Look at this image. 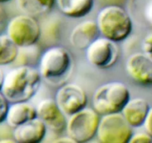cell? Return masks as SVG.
Returning <instances> with one entry per match:
<instances>
[{
  "label": "cell",
  "mask_w": 152,
  "mask_h": 143,
  "mask_svg": "<svg viewBox=\"0 0 152 143\" xmlns=\"http://www.w3.org/2000/svg\"><path fill=\"white\" fill-rule=\"evenodd\" d=\"M128 11L131 19L152 27V0H129Z\"/></svg>",
  "instance_id": "17"
},
{
  "label": "cell",
  "mask_w": 152,
  "mask_h": 143,
  "mask_svg": "<svg viewBox=\"0 0 152 143\" xmlns=\"http://www.w3.org/2000/svg\"><path fill=\"white\" fill-rule=\"evenodd\" d=\"M37 117L36 107L28 101L10 103L5 122L11 128H15Z\"/></svg>",
  "instance_id": "15"
},
{
  "label": "cell",
  "mask_w": 152,
  "mask_h": 143,
  "mask_svg": "<svg viewBox=\"0 0 152 143\" xmlns=\"http://www.w3.org/2000/svg\"><path fill=\"white\" fill-rule=\"evenodd\" d=\"M126 71L130 78L137 84L152 86V56L145 52H136L128 57Z\"/></svg>",
  "instance_id": "11"
},
{
  "label": "cell",
  "mask_w": 152,
  "mask_h": 143,
  "mask_svg": "<svg viewBox=\"0 0 152 143\" xmlns=\"http://www.w3.org/2000/svg\"><path fill=\"white\" fill-rule=\"evenodd\" d=\"M149 108L150 105L145 98H131L122 110L121 113L133 128H138L142 127Z\"/></svg>",
  "instance_id": "14"
},
{
  "label": "cell",
  "mask_w": 152,
  "mask_h": 143,
  "mask_svg": "<svg viewBox=\"0 0 152 143\" xmlns=\"http://www.w3.org/2000/svg\"><path fill=\"white\" fill-rule=\"evenodd\" d=\"M59 11L72 19L85 17L93 9L94 0H55Z\"/></svg>",
  "instance_id": "16"
},
{
  "label": "cell",
  "mask_w": 152,
  "mask_h": 143,
  "mask_svg": "<svg viewBox=\"0 0 152 143\" xmlns=\"http://www.w3.org/2000/svg\"><path fill=\"white\" fill-rule=\"evenodd\" d=\"M130 143H150L152 142V137L146 131L133 134L129 141Z\"/></svg>",
  "instance_id": "21"
},
{
  "label": "cell",
  "mask_w": 152,
  "mask_h": 143,
  "mask_svg": "<svg viewBox=\"0 0 152 143\" xmlns=\"http://www.w3.org/2000/svg\"><path fill=\"white\" fill-rule=\"evenodd\" d=\"M133 128L121 113L101 116L96 137L102 143H128Z\"/></svg>",
  "instance_id": "7"
},
{
  "label": "cell",
  "mask_w": 152,
  "mask_h": 143,
  "mask_svg": "<svg viewBox=\"0 0 152 143\" xmlns=\"http://www.w3.org/2000/svg\"><path fill=\"white\" fill-rule=\"evenodd\" d=\"M7 35L19 48L30 46L40 40L41 27L35 17L20 14L8 22Z\"/></svg>",
  "instance_id": "6"
},
{
  "label": "cell",
  "mask_w": 152,
  "mask_h": 143,
  "mask_svg": "<svg viewBox=\"0 0 152 143\" xmlns=\"http://www.w3.org/2000/svg\"><path fill=\"white\" fill-rule=\"evenodd\" d=\"M0 142H5V143H6V142H16V141L15 140H14V139L13 138V139H1L0 140Z\"/></svg>",
  "instance_id": "28"
},
{
  "label": "cell",
  "mask_w": 152,
  "mask_h": 143,
  "mask_svg": "<svg viewBox=\"0 0 152 143\" xmlns=\"http://www.w3.org/2000/svg\"><path fill=\"white\" fill-rule=\"evenodd\" d=\"M9 104V101L0 91V124L5 122Z\"/></svg>",
  "instance_id": "22"
},
{
  "label": "cell",
  "mask_w": 152,
  "mask_h": 143,
  "mask_svg": "<svg viewBox=\"0 0 152 143\" xmlns=\"http://www.w3.org/2000/svg\"><path fill=\"white\" fill-rule=\"evenodd\" d=\"M47 131L43 121L36 117L14 128L13 138L19 143H39L46 137Z\"/></svg>",
  "instance_id": "12"
},
{
  "label": "cell",
  "mask_w": 152,
  "mask_h": 143,
  "mask_svg": "<svg viewBox=\"0 0 152 143\" xmlns=\"http://www.w3.org/2000/svg\"><path fill=\"white\" fill-rule=\"evenodd\" d=\"M11 0H0V3H6V2H10Z\"/></svg>",
  "instance_id": "29"
},
{
  "label": "cell",
  "mask_w": 152,
  "mask_h": 143,
  "mask_svg": "<svg viewBox=\"0 0 152 143\" xmlns=\"http://www.w3.org/2000/svg\"><path fill=\"white\" fill-rule=\"evenodd\" d=\"M4 20H5V14H4L3 10L0 8V26H2V23H3Z\"/></svg>",
  "instance_id": "27"
},
{
  "label": "cell",
  "mask_w": 152,
  "mask_h": 143,
  "mask_svg": "<svg viewBox=\"0 0 152 143\" xmlns=\"http://www.w3.org/2000/svg\"><path fill=\"white\" fill-rule=\"evenodd\" d=\"M42 81L37 68L17 66L5 75L1 92L9 103L28 101L37 94Z\"/></svg>",
  "instance_id": "1"
},
{
  "label": "cell",
  "mask_w": 152,
  "mask_h": 143,
  "mask_svg": "<svg viewBox=\"0 0 152 143\" xmlns=\"http://www.w3.org/2000/svg\"><path fill=\"white\" fill-rule=\"evenodd\" d=\"M142 127L144 128L145 131H146L152 137V107H150L149 108L148 113L145 119Z\"/></svg>",
  "instance_id": "24"
},
{
  "label": "cell",
  "mask_w": 152,
  "mask_h": 143,
  "mask_svg": "<svg viewBox=\"0 0 152 143\" xmlns=\"http://www.w3.org/2000/svg\"><path fill=\"white\" fill-rule=\"evenodd\" d=\"M73 59L66 48L52 46L41 54L38 70L43 80L55 87L66 84L72 73Z\"/></svg>",
  "instance_id": "2"
},
{
  "label": "cell",
  "mask_w": 152,
  "mask_h": 143,
  "mask_svg": "<svg viewBox=\"0 0 152 143\" xmlns=\"http://www.w3.org/2000/svg\"><path fill=\"white\" fill-rule=\"evenodd\" d=\"M17 3L24 14L37 17L49 12L55 4V0H17Z\"/></svg>",
  "instance_id": "18"
},
{
  "label": "cell",
  "mask_w": 152,
  "mask_h": 143,
  "mask_svg": "<svg viewBox=\"0 0 152 143\" xmlns=\"http://www.w3.org/2000/svg\"><path fill=\"white\" fill-rule=\"evenodd\" d=\"M4 78H5V74H4L3 71H2V68H1V66H0V91H1V90H2Z\"/></svg>",
  "instance_id": "26"
},
{
  "label": "cell",
  "mask_w": 152,
  "mask_h": 143,
  "mask_svg": "<svg viewBox=\"0 0 152 143\" xmlns=\"http://www.w3.org/2000/svg\"><path fill=\"white\" fill-rule=\"evenodd\" d=\"M86 58L89 63L100 69L113 66L119 56L117 43L99 36L85 49Z\"/></svg>",
  "instance_id": "8"
},
{
  "label": "cell",
  "mask_w": 152,
  "mask_h": 143,
  "mask_svg": "<svg viewBox=\"0 0 152 143\" xmlns=\"http://www.w3.org/2000/svg\"><path fill=\"white\" fill-rule=\"evenodd\" d=\"M142 52L152 56V33L146 35L142 43Z\"/></svg>",
  "instance_id": "23"
},
{
  "label": "cell",
  "mask_w": 152,
  "mask_h": 143,
  "mask_svg": "<svg viewBox=\"0 0 152 143\" xmlns=\"http://www.w3.org/2000/svg\"><path fill=\"white\" fill-rule=\"evenodd\" d=\"M100 119L94 109L86 107L69 116L65 131L75 142H87L96 136Z\"/></svg>",
  "instance_id": "5"
},
{
  "label": "cell",
  "mask_w": 152,
  "mask_h": 143,
  "mask_svg": "<svg viewBox=\"0 0 152 143\" xmlns=\"http://www.w3.org/2000/svg\"><path fill=\"white\" fill-rule=\"evenodd\" d=\"M101 36L116 43L126 40L133 30L129 13L116 5H107L99 12L96 19Z\"/></svg>",
  "instance_id": "3"
},
{
  "label": "cell",
  "mask_w": 152,
  "mask_h": 143,
  "mask_svg": "<svg viewBox=\"0 0 152 143\" xmlns=\"http://www.w3.org/2000/svg\"><path fill=\"white\" fill-rule=\"evenodd\" d=\"M54 142H75L74 140H73L72 139L70 138L69 136H64V137H61V138L59 139H57L55 140Z\"/></svg>",
  "instance_id": "25"
},
{
  "label": "cell",
  "mask_w": 152,
  "mask_h": 143,
  "mask_svg": "<svg viewBox=\"0 0 152 143\" xmlns=\"http://www.w3.org/2000/svg\"><path fill=\"white\" fill-rule=\"evenodd\" d=\"M19 47L7 34H0V66L14 63L17 58Z\"/></svg>",
  "instance_id": "19"
},
{
  "label": "cell",
  "mask_w": 152,
  "mask_h": 143,
  "mask_svg": "<svg viewBox=\"0 0 152 143\" xmlns=\"http://www.w3.org/2000/svg\"><path fill=\"white\" fill-rule=\"evenodd\" d=\"M131 99L128 87L119 81L108 82L98 87L93 95V108L101 116L121 113Z\"/></svg>",
  "instance_id": "4"
},
{
  "label": "cell",
  "mask_w": 152,
  "mask_h": 143,
  "mask_svg": "<svg viewBox=\"0 0 152 143\" xmlns=\"http://www.w3.org/2000/svg\"><path fill=\"white\" fill-rule=\"evenodd\" d=\"M37 117L47 127L48 130L56 134H62L66 131L67 119L55 100L45 98L36 106Z\"/></svg>",
  "instance_id": "10"
},
{
  "label": "cell",
  "mask_w": 152,
  "mask_h": 143,
  "mask_svg": "<svg viewBox=\"0 0 152 143\" xmlns=\"http://www.w3.org/2000/svg\"><path fill=\"white\" fill-rule=\"evenodd\" d=\"M101 34L96 22L86 20L80 23L72 29L69 40L75 49L85 50Z\"/></svg>",
  "instance_id": "13"
},
{
  "label": "cell",
  "mask_w": 152,
  "mask_h": 143,
  "mask_svg": "<svg viewBox=\"0 0 152 143\" xmlns=\"http://www.w3.org/2000/svg\"><path fill=\"white\" fill-rule=\"evenodd\" d=\"M55 101L63 113L69 116L86 107L88 98L81 86L70 83L63 84L57 90Z\"/></svg>",
  "instance_id": "9"
},
{
  "label": "cell",
  "mask_w": 152,
  "mask_h": 143,
  "mask_svg": "<svg viewBox=\"0 0 152 143\" xmlns=\"http://www.w3.org/2000/svg\"><path fill=\"white\" fill-rule=\"evenodd\" d=\"M40 56L41 54L37 44L19 48L18 55L14 63H17V66H34L36 63H39Z\"/></svg>",
  "instance_id": "20"
}]
</instances>
